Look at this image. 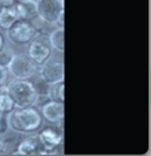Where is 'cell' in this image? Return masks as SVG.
<instances>
[{
  "label": "cell",
  "mask_w": 151,
  "mask_h": 156,
  "mask_svg": "<svg viewBox=\"0 0 151 156\" xmlns=\"http://www.w3.org/2000/svg\"><path fill=\"white\" fill-rule=\"evenodd\" d=\"M5 91L9 94L14 102L16 108L34 107L38 101L36 87L26 79H14L9 82Z\"/></svg>",
  "instance_id": "cell-2"
},
{
  "label": "cell",
  "mask_w": 151,
  "mask_h": 156,
  "mask_svg": "<svg viewBox=\"0 0 151 156\" xmlns=\"http://www.w3.org/2000/svg\"><path fill=\"white\" fill-rule=\"evenodd\" d=\"M16 108L13 99L11 98L6 91H4L0 95V114H6L9 115V112Z\"/></svg>",
  "instance_id": "cell-15"
},
{
  "label": "cell",
  "mask_w": 151,
  "mask_h": 156,
  "mask_svg": "<svg viewBox=\"0 0 151 156\" xmlns=\"http://www.w3.org/2000/svg\"><path fill=\"white\" fill-rule=\"evenodd\" d=\"M52 48L45 34L36 36L28 43L27 56L32 59L37 65L43 64L45 60L51 58L52 55Z\"/></svg>",
  "instance_id": "cell-6"
},
{
  "label": "cell",
  "mask_w": 151,
  "mask_h": 156,
  "mask_svg": "<svg viewBox=\"0 0 151 156\" xmlns=\"http://www.w3.org/2000/svg\"><path fill=\"white\" fill-rule=\"evenodd\" d=\"M37 16L47 24H57L64 14V0H36Z\"/></svg>",
  "instance_id": "cell-4"
},
{
  "label": "cell",
  "mask_w": 151,
  "mask_h": 156,
  "mask_svg": "<svg viewBox=\"0 0 151 156\" xmlns=\"http://www.w3.org/2000/svg\"><path fill=\"white\" fill-rule=\"evenodd\" d=\"M5 91V85H2V84H0V95L2 94Z\"/></svg>",
  "instance_id": "cell-21"
},
{
  "label": "cell",
  "mask_w": 151,
  "mask_h": 156,
  "mask_svg": "<svg viewBox=\"0 0 151 156\" xmlns=\"http://www.w3.org/2000/svg\"><path fill=\"white\" fill-rule=\"evenodd\" d=\"M47 97L50 98V99H52V101L63 102L64 103V80L50 84Z\"/></svg>",
  "instance_id": "cell-14"
},
{
  "label": "cell",
  "mask_w": 151,
  "mask_h": 156,
  "mask_svg": "<svg viewBox=\"0 0 151 156\" xmlns=\"http://www.w3.org/2000/svg\"><path fill=\"white\" fill-rule=\"evenodd\" d=\"M17 0H0V27L7 30L18 19L16 12Z\"/></svg>",
  "instance_id": "cell-11"
},
{
  "label": "cell",
  "mask_w": 151,
  "mask_h": 156,
  "mask_svg": "<svg viewBox=\"0 0 151 156\" xmlns=\"http://www.w3.org/2000/svg\"><path fill=\"white\" fill-rule=\"evenodd\" d=\"M38 137L45 154L57 153V149L63 143V131H59L58 129H53L51 127L40 130Z\"/></svg>",
  "instance_id": "cell-8"
},
{
  "label": "cell",
  "mask_w": 151,
  "mask_h": 156,
  "mask_svg": "<svg viewBox=\"0 0 151 156\" xmlns=\"http://www.w3.org/2000/svg\"><path fill=\"white\" fill-rule=\"evenodd\" d=\"M9 129V117L6 114H0V135L6 134Z\"/></svg>",
  "instance_id": "cell-17"
},
{
  "label": "cell",
  "mask_w": 151,
  "mask_h": 156,
  "mask_svg": "<svg viewBox=\"0 0 151 156\" xmlns=\"http://www.w3.org/2000/svg\"><path fill=\"white\" fill-rule=\"evenodd\" d=\"M9 72L16 79H28L37 71V64L25 55H14L7 66Z\"/></svg>",
  "instance_id": "cell-5"
},
{
  "label": "cell",
  "mask_w": 151,
  "mask_h": 156,
  "mask_svg": "<svg viewBox=\"0 0 151 156\" xmlns=\"http://www.w3.org/2000/svg\"><path fill=\"white\" fill-rule=\"evenodd\" d=\"M4 45H5V40H4V37H2V34L0 33V49H1Z\"/></svg>",
  "instance_id": "cell-20"
},
{
  "label": "cell",
  "mask_w": 151,
  "mask_h": 156,
  "mask_svg": "<svg viewBox=\"0 0 151 156\" xmlns=\"http://www.w3.org/2000/svg\"><path fill=\"white\" fill-rule=\"evenodd\" d=\"M37 34V29L31 23V20L17 19L7 29L9 39L17 45L28 44Z\"/></svg>",
  "instance_id": "cell-3"
},
{
  "label": "cell",
  "mask_w": 151,
  "mask_h": 156,
  "mask_svg": "<svg viewBox=\"0 0 151 156\" xmlns=\"http://www.w3.org/2000/svg\"><path fill=\"white\" fill-rule=\"evenodd\" d=\"M14 56L13 51L9 48H5V45L0 49V66H4V68H7L9 64V62L12 60Z\"/></svg>",
  "instance_id": "cell-16"
},
{
  "label": "cell",
  "mask_w": 151,
  "mask_h": 156,
  "mask_svg": "<svg viewBox=\"0 0 151 156\" xmlns=\"http://www.w3.org/2000/svg\"><path fill=\"white\" fill-rule=\"evenodd\" d=\"M40 78L47 84H53L57 82L64 80V63L57 59H47L39 69Z\"/></svg>",
  "instance_id": "cell-7"
},
{
  "label": "cell",
  "mask_w": 151,
  "mask_h": 156,
  "mask_svg": "<svg viewBox=\"0 0 151 156\" xmlns=\"http://www.w3.org/2000/svg\"><path fill=\"white\" fill-rule=\"evenodd\" d=\"M16 12L18 19L32 20L37 16L36 0H21L16 1Z\"/></svg>",
  "instance_id": "cell-12"
},
{
  "label": "cell",
  "mask_w": 151,
  "mask_h": 156,
  "mask_svg": "<svg viewBox=\"0 0 151 156\" xmlns=\"http://www.w3.org/2000/svg\"><path fill=\"white\" fill-rule=\"evenodd\" d=\"M17 1H21V0H17Z\"/></svg>",
  "instance_id": "cell-22"
},
{
  "label": "cell",
  "mask_w": 151,
  "mask_h": 156,
  "mask_svg": "<svg viewBox=\"0 0 151 156\" xmlns=\"http://www.w3.org/2000/svg\"><path fill=\"white\" fill-rule=\"evenodd\" d=\"M41 117L50 123H58L64 119V103L57 101H47L41 105Z\"/></svg>",
  "instance_id": "cell-9"
},
{
  "label": "cell",
  "mask_w": 151,
  "mask_h": 156,
  "mask_svg": "<svg viewBox=\"0 0 151 156\" xmlns=\"http://www.w3.org/2000/svg\"><path fill=\"white\" fill-rule=\"evenodd\" d=\"M17 153L20 155H45L38 135H31L23 138L17 147Z\"/></svg>",
  "instance_id": "cell-10"
},
{
  "label": "cell",
  "mask_w": 151,
  "mask_h": 156,
  "mask_svg": "<svg viewBox=\"0 0 151 156\" xmlns=\"http://www.w3.org/2000/svg\"><path fill=\"white\" fill-rule=\"evenodd\" d=\"M48 41L53 50H57L58 52H64V29L59 27L51 32Z\"/></svg>",
  "instance_id": "cell-13"
},
{
  "label": "cell",
  "mask_w": 151,
  "mask_h": 156,
  "mask_svg": "<svg viewBox=\"0 0 151 156\" xmlns=\"http://www.w3.org/2000/svg\"><path fill=\"white\" fill-rule=\"evenodd\" d=\"M5 153H6V146L2 142V140L0 138V155H4Z\"/></svg>",
  "instance_id": "cell-19"
},
{
  "label": "cell",
  "mask_w": 151,
  "mask_h": 156,
  "mask_svg": "<svg viewBox=\"0 0 151 156\" xmlns=\"http://www.w3.org/2000/svg\"><path fill=\"white\" fill-rule=\"evenodd\" d=\"M7 78H9V70H7V68L0 66V84L5 85V83L7 82Z\"/></svg>",
  "instance_id": "cell-18"
},
{
  "label": "cell",
  "mask_w": 151,
  "mask_h": 156,
  "mask_svg": "<svg viewBox=\"0 0 151 156\" xmlns=\"http://www.w3.org/2000/svg\"><path fill=\"white\" fill-rule=\"evenodd\" d=\"M9 129L19 134L28 135L41 127L43 117L36 108H14L9 115Z\"/></svg>",
  "instance_id": "cell-1"
}]
</instances>
